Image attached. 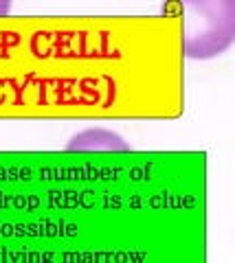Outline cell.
Returning a JSON list of instances; mask_svg holds the SVG:
<instances>
[{"instance_id":"6da1fadb","label":"cell","mask_w":235,"mask_h":263,"mask_svg":"<svg viewBox=\"0 0 235 263\" xmlns=\"http://www.w3.org/2000/svg\"><path fill=\"white\" fill-rule=\"evenodd\" d=\"M185 53L191 60H211L224 53L235 37V5L189 3L185 5Z\"/></svg>"},{"instance_id":"3957f363","label":"cell","mask_w":235,"mask_h":263,"mask_svg":"<svg viewBox=\"0 0 235 263\" xmlns=\"http://www.w3.org/2000/svg\"><path fill=\"white\" fill-rule=\"evenodd\" d=\"M9 9H11V5H9V3H0V15H3V13H7Z\"/></svg>"},{"instance_id":"7a4b0ae2","label":"cell","mask_w":235,"mask_h":263,"mask_svg":"<svg viewBox=\"0 0 235 263\" xmlns=\"http://www.w3.org/2000/svg\"><path fill=\"white\" fill-rule=\"evenodd\" d=\"M66 149L68 152H93V149L128 152L130 145L110 129H84L66 143Z\"/></svg>"}]
</instances>
